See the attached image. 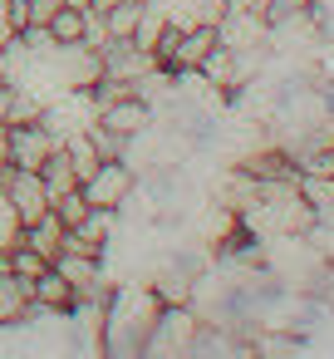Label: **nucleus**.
<instances>
[{"mask_svg": "<svg viewBox=\"0 0 334 359\" xmlns=\"http://www.w3.org/2000/svg\"><path fill=\"white\" fill-rule=\"evenodd\" d=\"M197 334H202V315H197L192 300H182V305H162V315H158V325H153L143 354H192Z\"/></svg>", "mask_w": 334, "mask_h": 359, "instance_id": "nucleus-1", "label": "nucleus"}, {"mask_svg": "<svg viewBox=\"0 0 334 359\" xmlns=\"http://www.w3.org/2000/svg\"><path fill=\"white\" fill-rule=\"evenodd\" d=\"M133 187H138V172L128 168V158H104V163L84 177L89 207H109V212H123V202L133 197Z\"/></svg>", "mask_w": 334, "mask_h": 359, "instance_id": "nucleus-2", "label": "nucleus"}, {"mask_svg": "<svg viewBox=\"0 0 334 359\" xmlns=\"http://www.w3.org/2000/svg\"><path fill=\"white\" fill-rule=\"evenodd\" d=\"M104 128H113L118 138H128V143H138L153 123H158V109L148 104V94L143 89H133V94H123V99H113V104H104L99 114H94Z\"/></svg>", "mask_w": 334, "mask_h": 359, "instance_id": "nucleus-3", "label": "nucleus"}, {"mask_svg": "<svg viewBox=\"0 0 334 359\" xmlns=\"http://www.w3.org/2000/svg\"><path fill=\"white\" fill-rule=\"evenodd\" d=\"M60 148V133L45 123V118H30V123H11V168H30L40 172L45 158Z\"/></svg>", "mask_w": 334, "mask_h": 359, "instance_id": "nucleus-4", "label": "nucleus"}, {"mask_svg": "<svg viewBox=\"0 0 334 359\" xmlns=\"http://www.w3.org/2000/svg\"><path fill=\"white\" fill-rule=\"evenodd\" d=\"M6 197L15 202V212H20V222H25V226H30V222H40V217L55 207V197H50L45 177H40V172H30V168H11V172H6Z\"/></svg>", "mask_w": 334, "mask_h": 359, "instance_id": "nucleus-5", "label": "nucleus"}, {"mask_svg": "<svg viewBox=\"0 0 334 359\" xmlns=\"http://www.w3.org/2000/svg\"><path fill=\"white\" fill-rule=\"evenodd\" d=\"M30 295H35V305H30V310H40V315H69V310L79 305V290H74V285H69V276H60L55 266L35 276Z\"/></svg>", "mask_w": 334, "mask_h": 359, "instance_id": "nucleus-6", "label": "nucleus"}, {"mask_svg": "<svg viewBox=\"0 0 334 359\" xmlns=\"http://www.w3.org/2000/svg\"><path fill=\"white\" fill-rule=\"evenodd\" d=\"M30 285H35V280H25V276H15V271L0 266V325H20V320H30V305H35Z\"/></svg>", "mask_w": 334, "mask_h": 359, "instance_id": "nucleus-7", "label": "nucleus"}, {"mask_svg": "<svg viewBox=\"0 0 334 359\" xmlns=\"http://www.w3.org/2000/svg\"><path fill=\"white\" fill-rule=\"evenodd\" d=\"M64 231H69V226H64L55 212H45L40 222H30V226H25V246H35V251L55 266V261H60V251H64Z\"/></svg>", "mask_w": 334, "mask_h": 359, "instance_id": "nucleus-8", "label": "nucleus"}, {"mask_svg": "<svg viewBox=\"0 0 334 359\" xmlns=\"http://www.w3.org/2000/svg\"><path fill=\"white\" fill-rule=\"evenodd\" d=\"M40 177H45V187H50V197H64V192H74V187H84V177H79V168L69 163V153H64V148H55V153L45 158V168H40Z\"/></svg>", "mask_w": 334, "mask_h": 359, "instance_id": "nucleus-9", "label": "nucleus"}, {"mask_svg": "<svg viewBox=\"0 0 334 359\" xmlns=\"http://www.w3.org/2000/svg\"><path fill=\"white\" fill-rule=\"evenodd\" d=\"M45 30H50V40H55V45H84L89 11H79V6H60V15H55Z\"/></svg>", "mask_w": 334, "mask_h": 359, "instance_id": "nucleus-10", "label": "nucleus"}, {"mask_svg": "<svg viewBox=\"0 0 334 359\" xmlns=\"http://www.w3.org/2000/svg\"><path fill=\"white\" fill-rule=\"evenodd\" d=\"M143 6L148 0H118V6L104 15V25H109V35L113 40H133V30H138V15H143Z\"/></svg>", "mask_w": 334, "mask_h": 359, "instance_id": "nucleus-11", "label": "nucleus"}, {"mask_svg": "<svg viewBox=\"0 0 334 359\" xmlns=\"http://www.w3.org/2000/svg\"><path fill=\"white\" fill-rule=\"evenodd\" d=\"M30 25L25 15V0H0V50H11L20 40V30Z\"/></svg>", "mask_w": 334, "mask_h": 359, "instance_id": "nucleus-12", "label": "nucleus"}, {"mask_svg": "<svg viewBox=\"0 0 334 359\" xmlns=\"http://www.w3.org/2000/svg\"><path fill=\"white\" fill-rule=\"evenodd\" d=\"M162 30H167V15H162V11L153 6V0H148V6H143V15H138V30H133V40H138L143 50H158Z\"/></svg>", "mask_w": 334, "mask_h": 359, "instance_id": "nucleus-13", "label": "nucleus"}, {"mask_svg": "<svg viewBox=\"0 0 334 359\" xmlns=\"http://www.w3.org/2000/svg\"><path fill=\"white\" fill-rule=\"evenodd\" d=\"M20 236H25V222H20L15 202L6 197V187H0V256H6V251H11Z\"/></svg>", "mask_w": 334, "mask_h": 359, "instance_id": "nucleus-14", "label": "nucleus"}, {"mask_svg": "<svg viewBox=\"0 0 334 359\" xmlns=\"http://www.w3.org/2000/svg\"><path fill=\"white\" fill-rule=\"evenodd\" d=\"M64 226H79L84 217H89V197H84V187H74V192H64V197H55V207H50Z\"/></svg>", "mask_w": 334, "mask_h": 359, "instance_id": "nucleus-15", "label": "nucleus"}, {"mask_svg": "<svg viewBox=\"0 0 334 359\" xmlns=\"http://www.w3.org/2000/svg\"><path fill=\"white\" fill-rule=\"evenodd\" d=\"M60 6L64 0H25V15H30V25H50L60 15Z\"/></svg>", "mask_w": 334, "mask_h": 359, "instance_id": "nucleus-16", "label": "nucleus"}, {"mask_svg": "<svg viewBox=\"0 0 334 359\" xmlns=\"http://www.w3.org/2000/svg\"><path fill=\"white\" fill-rule=\"evenodd\" d=\"M0 163L11 168V123H0Z\"/></svg>", "mask_w": 334, "mask_h": 359, "instance_id": "nucleus-17", "label": "nucleus"}, {"mask_svg": "<svg viewBox=\"0 0 334 359\" xmlns=\"http://www.w3.org/2000/svg\"><path fill=\"white\" fill-rule=\"evenodd\" d=\"M113 6H118V0H89V11H99V15H109Z\"/></svg>", "mask_w": 334, "mask_h": 359, "instance_id": "nucleus-18", "label": "nucleus"}, {"mask_svg": "<svg viewBox=\"0 0 334 359\" xmlns=\"http://www.w3.org/2000/svg\"><path fill=\"white\" fill-rule=\"evenodd\" d=\"M64 6H79V11H89V0H64Z\"/></svg>", "mask_w": 334, "mask_h": 359, "instance_id": "nucleus-19", "label": "nucleus"}, {"mask_svg": "<svg viewBox=\"0 0 334 359\" xmlns=\"http://www.w3.org/2000/svg\"><path fill=\"white\" fill-rule=\"evenodd\" d=\"M6 172H11V168H6V163H0V187H6Z\"/></svg>", "mask_w": 334, "mask_h": 359, "instance_id": "nucleus-20", "label": "nucleus"}]
</instances>
